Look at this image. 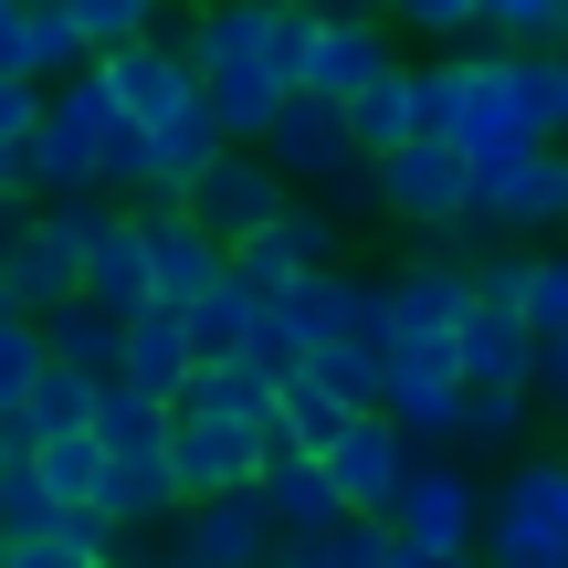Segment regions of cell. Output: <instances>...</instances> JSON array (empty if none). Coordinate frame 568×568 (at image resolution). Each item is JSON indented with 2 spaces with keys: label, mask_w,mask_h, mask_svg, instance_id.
<instances>
[{
  "label": "cell",
  "mask_w": 568,
  "mask_h": 568,
  "mask_svg": "<svg viewBox=\"0 0 568 568\" xmlns=\"http://www.w3.org/2000/svg\"><path fill=\"white\" fill-rule=\"evenodd\" d=\"M63 11H74L84 53H105V42H138V32H159V21H169V0H63Z\"/></svg>",
  "instance_id": "cell-30"
},
{
  "label": "cell",
  "mask_w": 568,
  "mask_h": 568,
  "mask_svg": "<svg viewBox=\"0 0 568 568\" xmlns=\"http://www.w3.org/2000/svg\"><path fill=\"white\" fill-rule=\"evenodd\" d=\"M506 95H516V126H527V138H558L568 126V63L548 42H516L506 53Z\"/></svg>",
  "instance_id": "cell-23"
},
{
  "label": "cell",
  "mask_w": 568,
  "mask_h": 568,
  "mask_svg": "<svg viewBox=\"0 0 568 568\" xmlns=\"http://www.w3.org/2000/svg\"><path fill=\"white\" fill-rule=\"evenodd\" d=\"M32 474L63 495V506H84L95 474H105V453H95V432H42V443H32Z\"/></svg>",
  "instance_id": "cell-28"
},
{
  "label": "cell",
  "mask_w": 568,
  "mask_h": 568,
  "mask_svg": "<svg viewBox=\"0 0 568 568\" xmlns=\"http://www.w3.org/2000/svg\"><path fill=\"white\" fill-rule=\"evenodd\" d=\"M453 389H464V379H453L443 347H389V358H379V410L400 422L410 453H443L453 443Z\"/></svg>",
  "instance_id": "cell-12"
},
{
  "label": "cell",
  "mask_w": 568,
  "mask_h": 568,
  "mask_svg": "<svg viewBox=\"0 0 568 568\" xmlns=\"http://www.w3.org/2000/svg\"><path fill=\"white\" fill-rule=\"evenodd\" d=\"M368 201L389 211V222H422L432 243H464V148L443 138V126H410L400 148H379L368 159Z\"/></svg>",
  "instance_id": "cell-3"
},
{
  "label": "cell",
  "mask_w": 568,
  "mask_h": 568,
  "mask_svg": "<svg viewBox=\"0 0 568 568\" xmlns=\"http://www.w3.org/2000/svg\"><path fill=\"white\" fill-rule=\"evenodd\" d=\"M379 568H474V548H422V537H389Z\"/></svg>",
  "instance_id": "cell-40"
},
{
  "label": "cell",
  "mask_w": 568,
  "mask_h": 568,
  "mask_svg": "<svg viewBox=\"0 0 568 568\" xmlns=\"http://www.w3.org/2000/svg\"><path fill=\"white\" fill-rule=\"evenodd\" d=\"M443 358H453V379H527V326H516L506 305L464 295V316L443 326Z\"/></svg>",
  "instance_id": "cell-18"
},
{
  "label": "cell",
  "mask_w": 568,
  "mask_h": 568,
  "mask_svg": "<svg viewBox=\"0 0 568 568\" xmlns=\"http://www.w3.org/2000/svg\"><path fill=\"white\" fill-rule=\"evenodd\" d=\"M0 537H11V527H0Z\"/></svg>",
  "instance_id": "cell-43"
},
{
  "label": "cell",
  "mask_w": 568,
  "mask_h": 568,
  "mask_svg": "<svg viewBox=\"0 0 568 568\" xmlns=\"http://www.w3.org/2000/svg\"><path fill=\"white\" fill-rule=\"evenodd\" d=\"M53 516H63V495L32 474V453H11V464H0V527L21 537V527H53Z\"/></svg>",
  "instance_id": "cell-32"
},
{
  "label": "cell",
  "mask_w": 568,
  "mask_h": 568,
  "mask_svg": "<svg viewBox=\"0 0 568 568\" xmlns=\"http://www.w3.org/2000/svg\"><path fill=\"white\" fill-rule=\"evenodd\" d=\"M379 63H400L389 53V32L368 11H316V32H305V95H358L368 74H379Z\"/></svg>",
  "instance_id": "cell-13"
},
{
  "label": "cell",
  "mask_w": 568,
  "mask_h": 568,
  "mask_svg": "<svg viewBox=\"0 0 568 568\" xmlns=\"http://www.w3.org/2000/svg\"><path fill=\"white\" fill-rule=\"evenodd\" d=\"M474 32H506V42H558V32H568V0H474Z\"/></svg>",
  "instance_id": "cell-33"
},
{
  "label": "cell",
  "mask_w": 568,
  "mask_h": 568,
  "mask_svg": "<svg viewBox=\"0 0 568 568\" xmlns=\"http://www.w3.org/2000/svg\"><path fill=\"white\" fill-rule=\"evenodd\" d=\"M0 568H105V558H84L74 537H53V527H21V537H0Z\"/></svg>",
  "instance_id": "cell-35"
},
{
  "label": "cell",
  "mask_w": 568,
  "mask_h": 568,
  "mask_svg": "<svg viewBox=\"0 0 568 568\" xmlns=\"http://www.w3.org/2000/svg\"><path fill=\"white\" fill-rule=\"evenodd\" d=\"M527 389H537V400L568 389V337H527Z\"/></svg>",
  "instance_id": "cell-39"
},
{
  "label": "cell",
  "mask_w": 568,
  "mask_h": 568,
  "mask_svg": "<svg viewBox=\"0 0 568 568\" xmlns=\"http://www.w3.org/2000/svg\"><path fill=\"white\" fill-rule=\"evenodd\" d=\"M0 63L21 74V21H11V0H0Z\"/></svg>",
  "instance_id": "cell-41"
},
{
  "label": "cell",
  "mask_w": 568,
  "mask_h": 568,
  "mask_svg": "<svg viewBox=\"0 0 568 568\" xmlns=\"http://www.w3.org/2000/svg\"><path fill=\"white\" fill-rule=\"evenodd\" d=\"M116 379H138L148 400H180V379H190V337H180V305H126L116 316Z\"/></svg>",
  "instance_id": "cell-14"
},
{
  "label": "cell",
  "mask_w": 568,
  "mask_h": 568,
  "mask_svg": "<svg viewBox=\"0 0 568 568\" xmlns=\"http://www.w3.org/2000/svg\"><path fill=\"white\" fill-rule=\"evenodd\" d=\"M253 148L284 169V190H326V201H368V159L358 138H347L337 95H305V84H284L274 116L253 126Z\"/></svg>",
  "instance_id": "cell-2"
},
{
  "label": "cell",
  "mask_w": 568,
  "mask_h": 568,
  "mask_svg": "<svg viewBox=\"0 0 568 568\" xmlns=\"http://www.w3.org/2000/svg\"><path fill=\"white\" fill-rule=\"evenodd\" d=\"M274 432L264 422H232V410H169L159 432V464L180 495H222V485H253V464H264Z\"/></svg>",
  "instance_id": "cell-8"
},
{
  "label": "cell",
  "mask_w": 568,
  "mask_h": 568,
  "mask_svg": "<svg viewBox=\"0 0 568 568\" xmlns=\"http://www.w3.org/2000/svg\"><path fill=\"white\" fill-rule=\"evenodd\" d=\"M568 222V159L558 138H516L464 159V232H558Z\"/></svg>",
  "instance_id": "cell-1"
},
{
  "label": "cell",
  "mask_w": 568,
  "mask_h": 568,
  "mask_svg": "<svg viewBox=\"0 0 568 568\" xmlns=\"http://www.w3.org/2000/svg\"><path fill=\"white\" fill-rule=\"evenodd\" d=\"M284 201H295V190H284V169H274L253 138H222L201 169H190V190H180V211L211 232V243H243V232H264Z\"/></svg>",
  "instance_id": "cell-5"
},
{
  "label": "cell",
  "mask_w": 568,
  "mask_h": 568,
  "mask_svg": "<svg viewBox=\"0 0 568 568\" xmlns=\"http://www.w3.org/2000/svg\"><path fill=\"white\" fill-rule=\"evenodd\" d=\"M464 284H474V305H506V316H516V284H527V253H485V264H474Z\"/></svg>",
  "instance_id": "cell-37"
},
{
  "label": "cell",
  "mask_w": 568,
  "mask_h": 568,
  "mask_svg": "<svg viewBox=\"0 0 568 568\" xmlns=\"http://www.w3.org/2000/svg\"><path fill=\"white\" fill-rule=\"evenodd\" d=\"M264 548H274V516L253 506V485H222V495H180L169 506L159 568H264Z\"/></svg>",
  "instance_id": "cell-6"
},
{
  "label": "cell",
  "mask_w": 568,
  "mask_h": 568,
  "mask_svg": "<svg viewBox=\"0 0 568 568\" xmlns=\"http://www.w3.org/2000/svg\"><path fill=\"white\" fill-rule=\"evenodd\" d=\"M32 368H42V326L21 316V305H0V410L32 389Z\"/></svg>",
  "instance_id": "cell-34"
},
{
  "label": "cell",
  "mask_w": 568,
  "mask_h": 568,
  "mask_svg": "<svg viewBox=\"0 0 568 568\" xmlns=\"http://www.w3.org/2000/svg\"><path fill=\"white\" fill-rule=\"evenodd\" d=\"M74 295H95L105 316L148 305V243H138V211H126V201L95 222V243H84V274H74Z\"/></svg>",
  "instance_id": "cell-17"
},
{
  "label": "cell",
  "mask_w": 568,
  "mask_h": 568,
  "mask_svg": "<svg viewBox=\"0 0 568 568\" xmlns=\"http://www.w3.org/2000/svg\"><path fill=\"white\" fill-rule=\"evenodd\" d=\"M400 464H410V443H400V422H389L379 400H368V410H347V422L316 443L326 495H337L347 516H379V527H389V485H400Z\"/></svg>",
  "instance_id": "cell-7"
},
{
  "label": "cell",
  "mask_w": 568,
  "mask_h": 568,
  "mask_svg": "<svg viewBox=\"0 0 568 568\" xmlns=\"http://www.w3.org/2000/svg\"><path fill=\"white\" fill-rule=\"evenodd\" d=\"M485 527V485L443 453H410L400 485H389V537H422V548H474Z\"/></svg>",
  "instance_id": "cell-9"
},
{
  "label": "cell",
  "mask_w": 568,
  "mask_h": 568,
  "mask_svg": "<svg viewBox=\"0 0 568 568\" xmlns=\"http://www.w3.org/2000/svg\"><path fill=\"white\" fill-rule=\"evenodd\" d=\"M537 422V389L527 379H464L453 389V443H485V453H516Z\"/></svg>",
  "instance_id": "cell-20"
},
{
  "label": "cell",
  "mask_w": 568,
  "mask_h": 568,
  "mask_svg": "<svg viewBox=\"0 0 568 568\" xmlns=\"http://www.w3.org/2000/svg\"><path fill=\"white\" fill-rule=\"evenodd\" d=\"M337 337H347V347H368V358H389V284L337 274Z\"/></svg>",
  "instance_id": "cell-31"
},
{
  "label": "cell",
  "mask_w": 568,
  "mask_h": 568,
  "mask_svg": "<svg viewBox=\"0 0 568 568\" xmlns=\"http://www.w3.org/2000/svg\"><path fill=\"white\" fill-rule=\"evenodd\" d=\"M264 316H274V326H284L295 347L337 337V264H326V274H284L274 295H264Z\"/></svg>",
  "instance_id": "cell-25"
},
{
  "label": "cell",
  "mask_w": 568,
  "mask_h": 568,
  "mask_svg": "<svg viewBox=\"0 0 568 568\" xmlns=\"http://www.w3.org/2000/svg\"><path fill=\"white\" fill-rule=\"evenodd\" d=\"M464 264H453V253H422V264H410L400 284H389V347H443V326L464 316Z\"/></svg>",
  "instance_id": "cell-16"
},
{
  "label": "cell",
  "mask_w": 568,
  "mask_h": 568,
  "mask_svg": "<svg viewBox=\"0 0 568 568\" xmlns=\"http://www.w3.org/2000/svg\"><path fill=\"white\" fill-rule=\"evenodd\" d=\"M474 537H485V568H568V464L527 453Z\"/></svg>",
  "instance_id": "cell-4"
},
{
  "label": "cell",
  "mask_w": 568,
  "mask_h": 568,
  "mask_svg": "<svg viewBox=\"0 0 568 568\" xmlns=\"http://www.w3.org/2000/svg\"><path fill=\"white\" fill-rule=\"evenodd\" d=\"M253 506L274 516V537H316L326 516H347L337 495H326L316 453H295V443H264V464H253Z\"/></svg>",
  "instance_id": "cell-15"
},
{
  "label": "cell",
  "mask_w": 568,
  "mask_h": 568,
  "mask_svg": "<svg viewBox=\"0 0 568 568\" xmlns=\"http://www.w3.org/2000/svg\"><path fill=\"white\" fill-rule=\"evenodd\" d=\"M84 506H95L105 527H159V516L180 506V485H169V464H159V453H148V464H105Z\"/></svg>",
  "instance_id": "cell-24"
},
{
  "label": "cell",
  "mask_w": 568,
  "mask_h": 568,
  "mask_svg": "<svg viewBox=\"0 0 568 568\" xmlns=\"http://www.w3.org/2000/svg\"><path fill=\"white\" fill-rule=\"evenodd\" d=\"M389 11H400L410 32H443V42H464V32H474V0H389Z\"/></svg>",
  "instance_id": "cell-38"
},
{
  "label": "cell",
  "mask_w": 568,
  "mask_h": 568,
  "mask_svg": "<svg viewBox=\"0 0 568 568\" xmlns=\"http://www.w3.org/2000/svg\"><path fill=\"white\" fill-rule=\"evenodd\" d=\"M32 326H42V358L84 368V379H116V316H105L95 295H53Z\"/></svg>",
  "instance_id": "cell-19"
},
{
  "label": "cell",
  "mask_w": 568,
  "mask_h": 568,
  "mask_svg": "<svg viewBox=\"0 0 568 568\" xmlns=\"http://www.w3.org/2000/svg\"><path fill=\"white\" fill-rule=\"evenodd\" d=\"M11 21H21V74H63V63H84V32H74L63 0H11Z\"/></svg>",
  "instance_id": "cell-26"
},
{
  "label": "cell",
  "mask_w": 568,
  "mask_h": 568,
  "mask_svg": "<svg viewBox=\"0 0 568 568\" xmlns=\"http://www.w3.org/2000/svg\"><path fill=\"white\" fill-rule=\"evenodd\" d=\"M295 368L326 389V400H347V410H368V400H379V358H368V347H347V337H316Z\"/></svg>",
  "instance_id": "cell-27"
},
{
  "label": "cell",
  "mask_w": 568,
  "mask_h": 568,
  "mask_svg": "<svg viewBox=\"0 0 568 568\" xmlns=\"http://www.w3.org/2000/svg\"><path fill=\"white\" fill-rule=\"evenodd\" d=\"M243 326H253V284L243 274H211L201 284V295H190L180 305V337H190V368H201V358H232V347H243Z\"/></svg>",
  "instance_id": "cell-21"
},
{
  "label": "cell",
  "mask_w": 568,
  "mask_h": 568,
  "mask_svg": "<svg viewBox=\"0 0 568 568\" xmlns=\"http://www.w3.org/2000/svg\"><path fill=\"white\" fill-rule=\"evenodd\" d=\"M42 95H53V84H42V74H11V63H0V148H21V138H32Z\"/></svg>",
  "instance_id": "cell-36"
},
{
  "label": "cell",
  "mask_w": 568,
  "mask_h": 568,
  "mask_svg": "<svg viewBox=\"0 0 568 568\" xmlns=\"http://www.w3.org/2000/svg\"><path fill=\"white\" fill-rule=\"evenodd\" d=\"M84 74L105 84V105H116L126 126H159L180 95H201L190 84V53L169 32H138V42H105V53H84Z\"/></svg>",
  "instance_id": "cell-10"
},
{
  "label": "cell",
  "mask_w": 568,
  "mask_h": 568,
  "mask_svg": "<svg viewBox=\"0 0 568 568\" xmlns=\"http://www.w3.org/2000/svg\"><path fill=\"white\" fill-rule=\"evenodd\" d=\"M516 326H527V337H568V264H558V253H527V284H516Z\"/></svg>",
  "instance_id": "cell-29"
},
{
  "label": "cell",
  "mask_w": 568,
  "mask_h": 568,
  "mask_svg": "<svg viewBox=\"0 0 568 568\" xmlns=\"http://www.w3.org/2000/svg\"><path fill=\"white\" fill-rule=\"evenodd\" d=\"M337 253H347V232L326 222V211H305V201H284V211H274L264 232H243V243H222V264L243 274L253 295H274L284 274H326V264H337Z\"/></svg>",
  "instance_id": "cell-11"
},
{
  "label": "cell",
  "mask_w": 568,
  "mask_h": 568,
  "mask_svg": "<svg viewBox=\"0 0 568 568\" xmlns=\"http://www.w3.org/2000/svg\"><path fill=\"white\" fill-rule=\"evenodd\" d=\"M316 11H358V0H316Z\"/></svg>",
  "instance_id": "cell-42"
},
{
  "label": "cell",
  "mask_w": 568,
  "mask_h": 568,
  "mask_svg": "<svg viewBox=\"0 0 568 568\" xmlns=\"http://www.w3.org/2000/svg\"><path fill=\"white\" fill-rule=\"evenodd\" d=\"M337 116H347V138H358V159H379V148H400L410 126H422V116H410V74H400V63H379L358 95H337Z\"/></svg>",
  "instance_id": "cell-22"
}]
</instances>
